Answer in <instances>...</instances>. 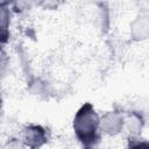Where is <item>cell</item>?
I'll list each match as a JSON object with an SVG mask.
<instances>
[{
	"instance_id": "obj_1",
	"label": "cell",
	"mask_w": 149,
	"mask_h": 149,
	"mask_svg": "<svg viewBox=\"0 0 149 149\" xmlns=\"http://www.w3.org/2000/svg\"><path fill=\"white\" fill-rule=\"evenodd\" d=\"M99 119L90 104L83 106L77 113L73 122L76 134L80 142L85 146H91L98 142Z\"/></svg>"
}]
</instances>
